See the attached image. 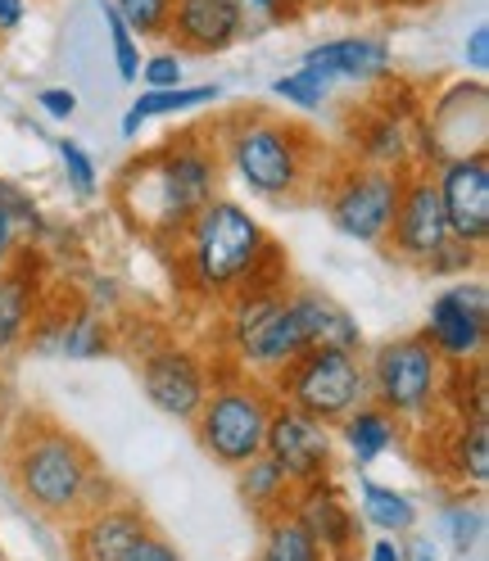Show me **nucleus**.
I'll return each instance as SVG.
<instances>
[{
    "label": "nucleus",
    "instance_id": "25",
    "mask_svg": "<svg viewBox=\"0 0 489 561\" xmlns=\"http://www.w3.org/2000/svg\"><path fill=\"white\" fill-rule=\"evenodd\" d=\"M218 100V87H168V91H146L127 104L123 114V136L132 140L150 118H168V114H182V110H200V104H214Z\"/></svg>",
    "mask_w": 489,
    "mask_h": 561
},
{
    "label": "nucleus",
    "instance_id": "7",
    "mask_svg": "<svg viewBox=\"0 0 489 561\" xmlns=\"http://www.w3.org/2000/svg\"><path fill=\"white\" fill-rule=\"evenodd\" d=\"M276 403H286L322 426H340V421L367 403V376L363 358L349 348H327V344H308L295 363H286L272 380Z\"/></svg>",
    "mask_w": 489,
    "mask_h": 561
},
{
    "label": "nucleus",
    "instance_id": "17",
    "mask_svg": "<svg viewBox=\"0 0 489 561\" xmlns=\"http://www.w3.org/2000/svg\"><path fill=\"white\" fill-rule=\"evenodd\" d=\"M50 290L46 259L37 250H14L0 263V354H14L27 340V327Z\"/></svg>",
    "mask_w": 489,
    "mask_h": 561
},
{
    "label": "nucleus",
    "instance_id": "33",
    "mask_svg": "<svg viewBox=\"0 0 489 561\" xmlns=\"http://www.w3.org/2000/svg\"><path fill=\"white\" fill-rule=\"evenodd\" d=\"M480 254H485V250H476V244L448 240L444 250L427 263V272H431V276H453V280H458V276H467V272H476V267H480Z\"/></svg>",
    "mask_w": 489,
    "mask_h": 561
},
{
    "label": "nucleus",
    "instance_id": "34",
    "mask_svg": "<svg viewBox=\"0 0 489 561\" xmlns=\"http://www.w3.org/2000/svg\"><path fill=\"white\" fill-rule=\"evenodd\" d=\"M136 82H146V91L182 87V55L178 50H159V55L141 59V73H136Z\"/></svg>",
    "mask_w": 489,
    "mask_h": 561
},
{
    "label": "nucleus",
    "instance_id": "16",
    "mask_svg": "<svg viewBox=\"0 0 489 561\" xmlns=\"http://www.w3.org/2000/svg\"><path fill=\"white\" fill-rule=\"evenodd\" d=\"M291 516L312 535V543L327 552V561H354V557H359V543H363V516L349 507V499L340 494L336 476H331V480H318V484L295 489Z\"/></svg>",
    "mask_w": 489,
    "mask_h": 561
},
{
    "label": "nucleus",
    "instance_id": "32",
    "mask_svg": "<svg viewBox=\"0 0 489 561\" xmlns=\"http://www.w3.org/2000/svg\"><path fill=\"white\" fill-rule=\"evenodd\" d=\"M55 150H59L64 178H68V186H73V195H78V199H95V195H100V172H95L91 154L82 150V140L64 136V140H55Z\"/></svg>",
    "mask_w": 489,
    "mask_h": 561
},
{
    "label": "nucleus",
    "instance_id": "26",
    "mask_svg": "<svg viewBox=\"0 0 489 561\" xmlns=\"http://www.w3.org/2000/svg\"><path fill=\"white\" fill-rule=\"evenodd\" d=\"M254 561H327V552L312 543V535L291 512H282L263 520V548Z\"/></svg>",
    "mask_w": 489,
    "mask_h": 561
},
{
    "label": "nucleus",
    "instance_id": "40",
    "mask_svg": "<svg viewBox=\"0 0 489 561\" xmlns=\"http://www.w3.org/2000/svg\"><path fill=\"white\" fill-rule=\"evenodd\" d=\"M244 10H254L263 23H291L286 0H244Z\"/></svg>",
    "mask_w": 489,
    "mask_h": 561
},
{
    "label": "nucleus",
    "instance_id": "4",
    "mask_svg": "<svg viewBox=\"0 0 489 561\" xmlns=\"http://www.w3.org/2000/svg\"><path fill=\"white\" fill-rule=\"evenodd\" d=\"M5 458L23 503L50 520H78L82 512L110 503L104 499L110 494V476L100 471L91 444L46 412L19 421Z\"/></svg>",
    "mask_w": 489,
    "mask_h": 561
},
{
    "label": "nucleus",
    "instance_id": "13",
    "mask_svg": "<svg viewBox=\"0 0 489 561\" xmlns=\"http://www.w3.org/2000/svg\"><path fill=\"white\" fill-rule=\"evenodd\" d=\"M440 204H444V222L448 236L485 250L489 240V150L471 154H453L431 168Z\"/></svg>",
    "mask_w": 489,
    "mask_h": 561
},
{
    "label": "nucleus",
    "instance_id": "24",
    "mask_svg": "<svg viewBox=\"0 0 489 561\" xmlns=\"http://www.w3.org/2000/svg\"><path fill=\"white\" fill-rule=\"evenodd\" d=\"M359 516L372 525V530L390 535V539H403L417 530V503L395 484H376V480H363L359 484Z\"/></svg>",
    "mask_w": 489,
    "mask_h": 561
},
{
    "label": "nucleus",
    "instance_id": "6",
    "mask_svg": "<svg viewBox=\"0 0 489 561\" xmlns=\"http://www.w3.org/2000/svg\"><path fill=\"white\" fill-rule=\"evenodd\" d=\"M444 371H448L444 358L427 344L422 331L380 340L363 363L367 399L376 408H386L399 426H427V421L440 412Z\"/></svg>",
    "mask_w": 489,
    "mask_h": 561
},
{
    "label": "nucleus",
    "instance_id": "3",
    "mask_svg": "<svg viewBox=\"0 0 489 561\" xmlns=\"http://www.w3.org/2000/svg\"><path fill=\"white\" fill-rule=\"evenodd\" d=\"M214 140L223 168H231L236 182L268 204H312L327 168L336 163L327 140L308 123L259 110V104L223 114L214 123Z\"/></svg>",
    "mask_w": 489,
    "mask_h": 561
},
{
    "label": "nucleus",
    "instance_id": "1",
    "mask_svg": "<svg viewBox=\"0 0 489 561\" xmlns=\"http://www.w3.org/2000/svg\"><path fill=\"white\" fill-rule=\"evenodd\" d=\"M223 186V154L208 123L182 127L132 154L114 178V208L132 231L168 244Z\"/></svg>",
    "mask_w": 489,
    "mask_h": 561
},
{
    "label": "nucleus",
    "instance_id": "44",
    "mask_svg": "<svg viewBox=\"0 0 489 561\" xmlns=\"http://www.w3.org/2000/svg\"><path fill=\"white\" fill-rule=\"evenodd\" d=\"M372 10H422V5H431V0H367Z\"/></svg>",
    "mask_w": 489,
    "mask_h": 561
},
{
    "label": "nucleus",
    "instance_id": "20",
    "mask_svg": "<svg viewBox=\"0 0 489 561\" xmlns=\"http://www.w3.org/2000/svg\"><path fill=\"white\" fill-rule=\"evenodd\" d=\"M291 308L308 335V344H327V348H349V354H363V331L354 322V312L340 308L331 295L322 290H291Z\"/></svg>",
    "mask_w": 489,
    "mask_h": 561
},
{
    "label": "nucleus",
    "instance_id": "5",
    "mask_svg": "<svg viewBox=\"0 0 489 561\" xmlns=\"http://www.w3.org/2000/svg\"><path fill=\"white\" fill-rule=\"evenodd\" d=\"M272 408H276L272 385L231 367V371L214 376L208 399L200 403L191 426H195V439H200V448L208 453V458H214L218 467H227V471H240L244 462L263 453Z\"/></svg>",
    "mask_w": 489,
    "mask_h": 561
},
{
    "label": "nucleus",
    "instance_id": "39",
    "mask_svg": "<svg viewBox=\"0 0 489 561\" xmlns=\"http://www.w3.org/2000/svg\"><path fill=\"white\" fill-rule=\"evenodd\" d=\"M23 19H27V0H0V37L19 32Z\"/></svg>",
    "mask_w": 489,
    "mask_h": 561
},
{
    "label": "nucleus",
    "instance_id": "9",
    "mask_svg": "<svg viewBox=\"0 0 489 561\" xmlns=\"http://www.w3.org/2000/svg\"><path fill=\"white\" fill-rule=\"evenodd\" d=\"M412 150H417V114L399 110L386 78H380L372 100L344 114V159L403 172L412 168Z\"/></svg>",
    "mask_w": 489,
    "mask_h": 561
},
{
    "label": "nucleus",
    "instance_id": "18",
    "mask_svg": "<svg viewBox=\"0 0 489 561\" xmlns=\"http://www.w3.org/2000/svg\"><path fill=\"white\" fill-rule=\"evenodd\" d=\"M155 530L136 503H100L73 525V561H123Z\"/></svg>",
    "mask_w": 489,
    "mask_h": 561
},
{
    "label": "nucleus",
    "instance_id": "45",
    "mask_svg": "<svg viewBox=\"0 0 489 561\" xmlns=\"http://www.w3.org/2000/svg\"><path fill=\"white\" fill-rule=\"evenodd\" d=\"M336 10H344V14H359V10H367V0H331Z\"/></svg>",
    "mask_w": 489,
    "mask_h": 561
},
{
    "label": "nucleus",
    "instance_id": "30",
    "mask_svg": "<svg viewBox=\"0 0 489 561\" xmlns=\"http://www.w3.org/2000/svg\"><path fill=\"white\" fill-rule=\"evenodd\" d=\"M118 10V19L132 27L136 42L146 37H163L168 32V14H172V0H110Z\"/></svg>",
    "mask_w": 489,
    "mask_h": 561
},
{
    "label": "nucleus",
    "instance_id": "38",
    "mask_svg": "<svg viewBox=\"0 0 489 561\" xmlns=\"http://www.w3.org/2000/svg\"><path fill=\"white\" fill-rule=\"evenodd\" d=\"M14 250H19V218L10 208H0V263H5Z\"/></svg>",
    "mask_w": 489,
    "mask_h": 561
},
{
    "label": "nucleus",
    "instance_id": "23",
    "mask_svg": "<svg viewBox=\"0 0 489 561\" xmlns=\"http://www.w3.org/2000/svg\"><path fill=\"white\" fill-rule=\"evenodd\" d=\"M236 476H240V499H244V507H250L259 520L291 512L295 484L286 480V471L276 467V462L268 458V453H259V458H250V462H244Z\"/></svg>",
    "mask_w": 489,
    "mask_h": 561
},
{
    "label": "nucleus",
    "instance_id": "11",
    "mask_svg": "<svg viewBox=\"0 0 489 561\" xmlns=\"http://www.w3.org/2000/svg\"><path fill=\"white\" fill-rule=\"evenodd\" d=\"M427 344L444 358V367H467L485 358V340H489V295L485 280L458 276L448 290H440L427 308Z\"/></svg>",
    "mask_w": 489,
    "mask_h": 561
},
{
    "label": "nucleus",
    "instance_id": "43",
    "mask_svg": "<svg viewBox=\"0 0 489 561\" xmlns=\"http://www.w3.org/2000/svg\"><path fill=\"white\" fill-rule=\"evenodd\" d=\"M318 10H331V0H286L291 23H299L304 14H318Z\"/></svg>",
    "mask_w": 489,
    "mask_h": 561
},
{
    "label": "nucleus",
    "instance_id": "27",
    "mask_svg": "<svg viewBox=\"0 0 489 561\" xmlns=\"http://www.w3.org/2000/svg\"><path fill=\"white\" fill-rule=\"evenodd\" d=\"M110 348H114V327L104 322L91 304L78 299L73 318H68V331H64L59 358H100V354H110Z\"/></svg>",
    "mask_w": 489,
    "mask_h": 561
},
{
    "label": "nucleus",
    "instance_id": "31",
    "mask_svg": "<svg viewBox=\"0 0 489 561\" xmlns=\"http://www.w3.org/2000/svg\"><path fill=\"white\" fill-rule=\"evenodd\" d=\"M100 14H104V27H110V50H114V68L123 82H136V73H141V42L132 37V27L118 19V10L110 5V0H100Z\"/></svg>",
    "mask_w": 489,
    "mask_h": 561
},
{
    "label": "nucleus",
    "instance_id": "8",
    "mask_svg": "<svg viewBox=\"0 0 489 561\" xmlns=\"http://www.w3.org/2000/svg\"><path fill=\"white\" fill-rule=\"evenodd\" d=\"M408 172V168H403ZM403 172L399 168H372V163H354L336 154V163L327 168L318 204L327 208V218L340 236L359 240V244H386V231L395 222V204L403 191Z\"/></svg>",
    "mask_w": 489,
    "mask_h": 561
},
{
    "label": "nucleus",
    "instance_id": "37",
    "mask_svg": "<svg viewBox=\"0 0 489 561\" xmlns=\"http://www.w3.org/2000/svg\"><path fill=\"white\" fill-rule=\"evenodd\" d=\"M463 59H467L471 73H489V27H485V23L471 27V37H467V46H463Z\"/></svg>",
    "mask_w": 489,
    "mask_h": 561
},
{
    "label": "nucleus",
    "instance_id": "22",
    "mask_svg": "<svg viewBox=\"0 0 489 561\" xmlns=\"http://www.w3.org/2000/svg\"><path fill=\"white\" fill-rule=\"evenodd\" d=\"M444 467L458 489H485L489 480V421L453 416V435H444Z\"/></svg>",
    "mask_w": 489,
    "mask_h": 561
},
{
    "label": "nucleus",
    "instance_id": "41",
    "mask_svg": "<svg viewBox=\"0 0 489 561\" xmlns=\"http://www.w3.org/2000/svg\"><path fill=\"white\" fill-rule=\"evenodd\" d=\"M367 561H403V543H395L390 535H376L367 543Z\"/></svg>",
    "mask_w": 489,
    "mask_h": 561
},
{
    "label": "nucleus",
    "instance_id": "12",
    "mask_svg": "<svg viewBox=\"0 0 489 561\" xmlns=\"http://www.w3.org/2000/svg\"><path fill=\"white\" fill-rule=\"evenodd\" d=\"M263 453L286 471V480L295 489L336 476V435H331V426H322V421H312V416H304L286 403H276L272 416H268Z\"/></svg>",
    "mask_w": 489,
    "mask_h": 561
},
{
    "label": "nucleus",
    "instance_id": "36",
    "mask_svg": "<svg viewBox=\"0 0 489 561\" xmlns=\"http://www.w3.org/2000/svg\"><path fill=\"white\" fill-rule=\"evenodd\" d=\"M37 110H46L50 118H73L78 114V95L68 91V87H46V91H37Z\"/></svg>",
    "mask_w": 489,
    "mask_h": 561
},
{
    "label": "nucleus",
    "instance_id": "28",
    "mask_svg": "<svg viewBox=\"0 0 489 561\" xmlns=\"http://www.w3.org/2000/svg\"><path fill=\"white\" fill-rule=\"evenodd\" d=\"M272 95H282L291 110H322V100L331 95V78L318 73L312 64H304V68H295V73L276 78L272 82Z\"/></svg>",
    "mask_w": 489,
    "mask_h": 561
},
{
    "label": "nucleus",
    "instance_id": "19",
    "mask_svg": "<svg viewBox=\"0 0 489 561\" xmlns=\"http://www.w3.org/2000/svg\"><path fill=\"white\" fill-rule=\"evenodd\" d=\"M304 64H312L331 82H367V87H376L380 78L395 73V50H390L386 37H336V42L312 46L304 55Z\"/></svg>",
    "mask_w": 489,
    "mask_h": 561
},
{
    "label": "nucleus",
    "instance_id": "46",
    "mask_svg": "<svg viewBox=\"0 0 489 561\" xmlns=\"http://www.w3.org/2000/svg\"><path fill=\"white\" fill-rule=\"evenodd\" d=\"M0 561H5V552H0Z\"/></svg>",
    "mask_w": 489,
    "mask_h": 561
},
{
    "label": "nucleus",
    "instance_id": "42",
    "mask_svg": "<svg viewBox=\"0 0 489 561\" xmlns=\"http://www.w3.org/2000/svg\"><path fill=\"white\" fill-rule=\"evenodd\" d=\"M403 561H440V552H435L431 539H408L403 543Z\"/></svg>",
    "mask_w": 489,
    "mask_h": 561
},
{
    "label": "nucleus",
    "instance_id": "14",
    "mask_svg": "<svg viewBox=\"0 0 489 561\" xmlns=\"http://www.w3.org/2000/svg\"><path fill=\"white\" fill-rule=\"evenodd\" d=\"M208 385H214V367L204 354H195L191 344H159L141 358V390L146 399L178 416V421H195L200 403L208 399Z\"/></svg>",
    "mask_w": 489,
    "mask_h": 561
},
{
    "label": "nucleus",
    "instance_id": "35",
    "mask_svg": "<svg viewBox=\"0 0 489 561\" xmlns=\"http://www.w3.org/2000/svg\"><path fill=\"white\" fill-rule=\"evenodd\" d=\"M123 561H182V552H178V543H168L159 530H150Z\"/></svg>",
    "mask_w": 489,
    "mask_h": 561
},
{
    "label": "nucleus",
    "instance_id": "21",
    "mask_svg": "<svg viewBox=\"0 0 489 561\" xmlns=\"http://www.w3.org/2000/svg\"><path fill=\"white\" fill-rule=\"evenodd\" d=\"M336 435H340V444H344V453L354 458L359 467H372V462H380L386 453L399 444V435H403V426L386 412V408H376L372 399L367 403H359L354 412H349L340 426H331Z\"/></svg>",
    "mask_w": 489,
    "mask_h": 561
},
{
    "label": "nucleus",
    "instance_id": "2",
    "mask_svg": "<svg viewBox=\"0 0 489 561\" xmlns=\"http://www.w3.org/2000/svg\"><path fill=\"white\" fill-rule=\"evenodd\" d=\"M182 290L223 304L240 290H286V254L244 204L214 195L168 240Z\"/></svg>",
    "mask_w": 489,
    "mask_h": 561
},
{
    "label": "nucleus",
    "instance_id": "29",
    "mask_svg": "<svg viewBox=\"0 0 489 561\" xmlns=\"http://www.w3.org/2000/svg\"><path fill=\"white\" fill-rule=\"evenodd\" d=\"M440 520H444V535H448L453 552H463V557L485 539V507H480V499H458V503H448Z\"/></svg>",
    "mask_w": 489,
    "mask_h": 561
},
{
    "label": "nucleus",
    "instance_id": "15",
    "mask_svg": "<svg viewBox=\"0 0 489 561\" xmlns=\"http://www.w3.org/2000/svg\"><path fill=\"white\" fill-rule=\"evenodd\" d=\"M244 37H250V10H244V0H172L163 42H172V50L182 59L227 55Z\"/></svg>",
    "mask_w": 489,
    "mask_h": 561
},
{
    "label": "nucleus",
    "instance_id": "10",
    "mask_svg": "<svg viewBox=\"0 0 489 561\" xmlns=\"http://www.w3.org/2000/svg\"><path fill=\"white\" fill-rule=\"evenodd\" d=\"M448 240L453 236H448V222H444V204H440L431 168H408L399 204H395V222H390L380 250H386L395 263H403V267L427 272V263L444 250Z\"/></svg>",
    "mask_w": 489,
    "mask_h": 561
}]
</instances>
